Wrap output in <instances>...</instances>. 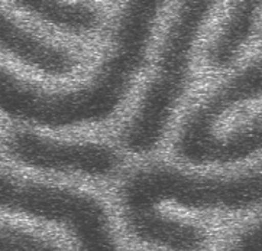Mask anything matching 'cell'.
<instances>
[{"label":"cell","mask_w":262,"mask_h":251,"mask_svg":"<svg viewBox=\"0 0 262 251\" xmlns=\"http://www.w3.org/2000/svg\"><path fill=\"white\" fill-rule=\"evenodd\" d=\"M2 218L41 227L73 251H132L107 191L48 179L2 165Z\"/></svg>","instance_id":"3"},{"label":"cell","mask_w":262,"mask_h":251,"mask_svg":"<svg viewBox=\"0 0 262 251\" xmlns=\"http://www.w3.org/2000/svg\"><path fill=\"white\" fill-rule=\"evenodd\" d=\"M222 8L214 0L171 3L135 98L110 133L132 163L165 155L172 132L200 87V49Z\"/></svg>","instance_id":"2"},{"label":"cell","mask_w":262,"mask_h":251,"mask_svg":"<svg viewBox=\"0 0 262 251\" xmlns=\"http://www.w3.org/2000/svg\"><path fill=\"white\" fill-rule=\"evenodd\" d=\"M0 251H73V248L45 228L2 218Z\"/></svg>","instance_id":"9"},{"label":"cell","mask_w":262,"mask_h":251,"mask_svg":"<svg viewBox=\"0 0 262 251\" xmlns=\"http://www.w3.org/2000/svg\"><path fill=\"white\" fill-rule=\"evenodd\" d=\"M169 6L165 0L116 3L94 64L74 83L43 84L2 62V123L59 134L112 133L142 85Z\"/></svg>","instance_id":"1"},{"label":"cell","mask_w":262,"mask_h":251,"mask_svg":"<svg viewBox=\"0 0 262 251\" xmlns=\"http://www.w3.org/2000/svg\"><path fill=\"white\" fill-rule=\"evenodd\" d=\"M2 165L109 191L132 162L110 134H59L3 124Z\"/></svg>","instance_id":"4"},{"label":"cell","mask_w":262,"mask_h":251,"mask_svg":"<svg viewBox=\"0 0 262 251\" xmlns=\"http://www.w3.org/2000/svg\"><path fill=\"white\" fill-rule=\"evenodd\" d=\"M169 160L193 169H230L262 159V103L229 117L191 142L171 144Z\"/></svg>","instance_id":"6"},{"label":"cell","mask_w":262,"mask_h":251,"mask_svg":"<svg viewBox=\"0 0 262 251\" xmlns=\"http://www.w3.org/2000/svg\"><path fill=\"white\" fill-rule=\"evenodd\" d=\"M2 62L50 85L74 83L92 68L97 54L38 28L2 2Z\"/></svg>","instance_id":"5"},{"label":"cell","mask_w":262,"mask_h":251,"mask_svg":"<svg viewBox=\"0 0 262 251\" xmlns=\"http://www.w3.org/2000/svg\"><path fill=\"white\" fill-rule=\"evenodd\" d=\"M5 3L38 28L87 48L102 43L113 15V8L97 2L12 0Z\"/></svg>","instance_id":"8"},{"label":"cell","mask_w":262,"mask_h":251,"mask_svg":"<svg viewBox=\"0 0 262 251\" xmlns=\"http://www.w3.org/2000/svg\"><path fill=\"white\" fill-rule=\"evenodd\" d=\"M262 32V2L222 3L200 49L204 76L217 78L235 71L246 61L252 43Z\"/></svg>","instance_id":"7"}]
</instances>
